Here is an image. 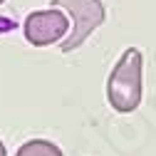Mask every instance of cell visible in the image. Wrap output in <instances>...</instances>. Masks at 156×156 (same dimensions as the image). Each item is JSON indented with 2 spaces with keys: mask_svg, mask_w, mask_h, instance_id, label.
Returning a JSON list of instances; mask_svg holds the SVG:
<instances>
[{
  "mask_svg": "<svg viewBox=\"0 0 156 156\" xmlns=\"http://www.w3.org/2000/svg\"><path fill=\"white\" fill-rule=\"evenodd\" d=\"M141 67L144 57L141 50L129 47L119 57L116 67L112 69L107 80V99L114 112L119 114H131L141 104Z\"/></svg>",
  "mask_w": 156,
  "mask_h": 156,
  "instance_id": "1",
  "label": "cell"
},
{
  "mask_svg": "<svg viewBox=\"0 0 156 156\" xmlns=\"http://www.w3.org/2000/svg\"><path fill=\"white\" fill-rule=\"evenodd\" d=\"M55 8H62L72 17V30L60 42L62 52L77 50L87 37L107 20V10L102 0H52Z\"/></svg>",
  "mask_w": 156,
  "mask_h": 156,
  "instance_id": "2",
  "label": "cell"
},
{
  "mask_svg": "<svg viewBox=\"0 0 156 156\" xmlns=\"http://www.w3.org/2000/svg\"><path fill=\"white\" fill-rule=\"evenodd\" d=\"M23 32H25V40L32 47H47L55 45L67 37L69 32V15L60 8L57 10L55 5L50 10H32L25 23H23Z\"/></svg>",
  "mask_w": 156,
  "mask_h": 156,
  "instance_id": "3",
  "label": "cell"
},
{
  "mask_svg": "<svg viewBox=\"0 0 156 156\" xmlns=\"http://www.w3.org/2000/svg\"><path fill=\"white\" fill-rule=\"evenodd\" d=\"M15 156H65L62 149L47 139H30L17 149Z\"/></svg>",
  "mask_w": 156,
  "mask_h": 156,
  "instance_id": "4",
  "label": "cell"
},
{
  "mask_svg": "<svg viewBox=\"0 0 156 156\" xmlns=\"http://www.w3.org/2000/svg\"><path fill=\"white\" fill-rule=\"evenodd\" d=\"M0 156H8V151H5V144L0 141Z\"/></svg>",
  "mask_w": 156,
  "mask_h": 156,
  "instance_id": "5",
  "label": "cell"
},
{
  "mask_svg": "<svg viewBox=\"0 0 156 156\" xmlns=\"http://www.w3.org/2000/svg\"><path fill=\"white\" fill-rule=\"evenodd\" d=\"M3 3H5V0H0V5H3Z\"/></svg>",
  "mask_w": 156,
  "mask_h": 156,
  "instance_id": "6",
  "label": "cell"
}]
</instances>
